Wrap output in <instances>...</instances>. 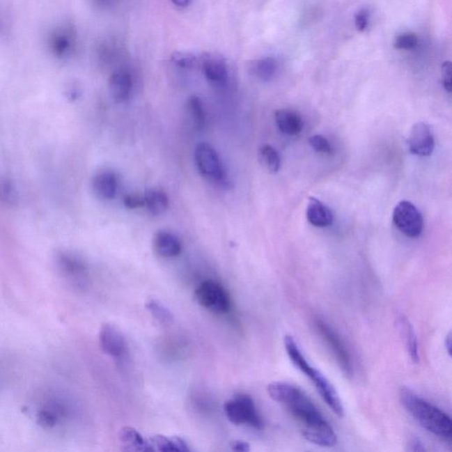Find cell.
Segmentation results:
<instances>
[{
    "label": "cell",
    "mask_w": 452,
    "mask_h": 452,
    "mask_svg": "<svg viewBox=\"0 0 452 452\" xmlns=\"http://www.w3.org/2000/svg\"><path fill=\"white\" fill-rule=\"evenodd\" d=\"M267 391L270 398L282 405L299 422L303 437L309 443L329 448L338 443L332 425L302 389L288 382H274Z\"/></svg>",
    "instance_id": "obj_1"
},
{
    "label": "cell",
    "mask_w": 452,
    "mask_h": 452,
    "mask_svg": "<svg viewBox=\"0 0 452 452\" xmlns=\"http://www.w3.org/2000/svg\"><path fill=\"white\" fill-rule=\"evenodd\" d=\"M402 405L409 414L421 426L443 440L451 443L452 421L450 415L432 405L408 388H402L399 393Z\"/></svg>",
    "instance_id": "obj_2"
},
{
    "label": "cell",
    "mask_w": 452,
    "mask_h": 452,
    "mask_svg": "<svg viewBox=\"0 0 452 452\" xmlns=\"http://www.w3.org/2000/svg\"><path fill=\"white\" fill-rule=\"evenodd\" d=\"M283 345H285L286 354L288 355L289 359H291L293 364L306 377L312 380L316 390L321 395L323 401L327 404L336 416H344V407H343L341 397L335 390L334 386L329 382L326 376L323 375L318 369L309 364L308 359L300 351L295 338L291 335H286L283 338Z\"/></svg>",
    "instance_id": "obj_3"
},
{
    "label": "cell",
    "mask_w": 452,
    "mask_h": 452,
    "mask_svg": "<svg viewBox=\"0 0 452 452\" xmlns=\"http://www.w3.org/2000/svg\"><path fill=\"white\" fill-rule=\"evenodd\" d=\"M224 414L232 423L245 425L255 430H263V420L255 401L249 395L239 394L229 399L224 405Z\"/></svg>",
    "instance_id": "obj_4"
},
{
    "label": "cell",
    "mask_w": 452,
    "mask_h": 452,
    "mask_svg": "<svg viewBox=\"0 0 452 452\" xmlns=\"http://www.w3.org/2000/svg\"><path fill=\"white\" fill-rule=\"evenodd\" d=\"M194 298L204 309L216 313H224L231 309L228 292L219 282L206 280L197 286Z\"/></svg>",
    "instance_id": "obj_5"
},
{
    "label": "cell",
    "mask_w": 452,
    "mask_h": 452,
    "mask_svg": "<svg viewBox=\"0 0 452 452\" xmlns=\"http://www.w3.org/2000/svg\"><path fill=\"white\" fill-rule=\"evenodd\" d=\"M393 223L405 236L415 239L423 231L424 220L421 211L409 201H401L394 208Z\"/></svg>",
    "instance_id": "obj_6"
},
{
    "label": "cell",
    "mask_w": 452,
    "mask_h": 452,
    "mask_svg": "<svg viewBox=\"0 0 452 452\" xmlns=\"http://www.w3.org/2000/svg\"><path fill=\"white\" fill-rule=\"evenodd\" d=\"M315 326L320 336H322V341L326 343V345H328L329 349L334 355L336 361L342 371L344 372L345 375L352 376L354 368H352L351 356H350L348 350L346 348L345 343L342 341L341 336L327 322L322 319H315Z\"/></svg>",
    "instance_id": "obj_7"
},
{
    "label": "cell",
    "mask_w": 452,
    "mask_h": 452,
    "mask_svg": "<svg viewBox=\"0 0 452 452\" xmlns=\"http://www.w3.org/2000/svg\"><path fill=\"white\" fill-rule=\"evenodd\" d=\"M194 160L200 173L203 177L217 183L226 180V173L217 151L210 144L202 143L194 150Z\"/></svg>",
    "instance_id": "obj_8"
},
{
    "label": "cell",
    "mask_w": 452,
    "mask_h": 452,
    "mask_svg": "<svg viewBox=\"0 0 452 452\" xmlns=\"http://www.w3.org/2000/svg\"><path fill=\"white\" fill-rule=\"evenodd\" d=\"M57 266L65 279L82 288L88 278V268L80 257L69 252H59L56 256Z\"/></svg>",
    "instance_id": "obj_9"
},
{
    "label": "cell",
    "mask_w": 452,
    "mask_h": 452,
    "mask_svg": "<svg viewBox=\"0 0 452 452\" xmlns=\"http://www.w3.org/2000/svg\"><path fill=\"white\" fill-rule=\"evenodd\" d=\"M435 137L427 122H418L412 127L407 145L412 154L418 157H430L435 150Z\"/></svg>",
    "instance_id": "obj_10"
},
{
    "label": "cell",
    "mask_w": 452,
    "mask_h": 452,
    "mask_svg": "<svg viewBox=\"0 0 452 452\" xmlns=\"http://www.w3.org/2000/svg\"><path fill=\"white\" fill-rule=\"evenodd\" d=\"M99 344L105 354L120 358L127 354V342L121 329L112 323H104L99 331Z\"/></svg>",
    "instance_id": "obj_11"
},
{
    "label": "cell",
    "mask_w": 452,
    "mask_h": 452,
    "mask_svg": "<svg viewBox=\"0 0 452 452\" xmlns=\"http://www.w3.org/2000/svg\"><path fill=\"white\" fill-rule=\"evenodd\" d=\"M202 67L203 74L210 84L223 86L228 81V68L222 55L206 52L202 57Z\"/></svg>",
    "instance_id": "obj_12"
},
{
    "label": "cell",
    "mask_w": 452,
    "mask_h": 452,
    "mask_svg": "<svg viewBox=\"0 0 452 452\" xmlns=\"http://www.w3.org/2000/svg\"><path fill=\"white\" fill-rule=\"evenodd\" d=\"M67 412V408L59 399H49L39 408L38 420L44 427L52 428L61 422Z\"/></svg>",
    "instance_id": "obj_13"
},
{
    "label": "cell",
    "mask_w": 452,
    "mask_h": 452,
    "mask_svg": "<svg viewBox=\"0 0 452 452\" xmlns=\"http://www.w3.org/2000/svg\"><path fill=\"white\" fill-rule=\"evenodd\" d=\"M275 121L279 131L287 135L299 134L304 127L302 115L291 109H279L276 111Z\"/></svg>",
    "instance_id": "obj_14"
},
{
    "label": "cell",
    "mask_w": 452,
    "mask_h": 452,
    "mask_svg": "<svg viewBox=\"0 0 452 452\" xmlns=\"http://www.w3.org/2000/svg\"><path fill=\"white\" fill-rule=\"evenodd\" d=\"M306 219L312 226L319 228L331 226L334 221V216L329 208L315 197H310L306 208Z\"/></svg>",
    "instance_id": "obj_15"
},
{
    "label": "cell",
    "mask_w": 452,
    "mask_h": 452,
    "mask_svg": "<svg viewBox=\"0 0 452 452\" xmlns=\"http://www.w3.org/2000/svg\"><path fill=\"white\" fill-rule=\"evenodd\" d=\"M117 179L111 171H98L92 180V187L94 193L104 200L114 199L117 193Z\"/></svg>",
    "instance_id": "obj_16"
},
{
    "label": "cell",
    "mask_w": 452,
    "mask_h": 452,
    "mask_svg": "<svg viewBox=\"0 0 452 452\" xmlns=\"http://www.w3.org/2000/svg\"><path fill=\"white\" fill-rule=\"evenodd\" d=\"M153 243L154 249L158 255L166 258L180 256L182 251V245L179 237L166 231L158 232L155 235Z\"/></svg>",
    "instance_id": "obj_17"
},
{
    "label": "cell",
    "mask_w": 452,
    "mask_h": 452,
    "mask_svg": "<svg viewBox=\"0 0 452 452\" xmlns=\"http://www.w3.org/2000/svg\"><path fill=\"white\" fill-rule=\"evenodd\" d=\"M133 87L131 75L127 71L114 72L109 81V88L112 98L118 103L127 101L130 98Z\"/></svg>",
    "instance_id": "obj_18"
},
{
    "label": "cell",
    "mask_w": 452,
    "mask_h": 452,
    "mask_svg": "<svg viewBox=\"0 0 452 452\" xmlns=\"http://www.w3.org/2000/svg\"><path fill=\"white\" fill-rule=\"evenodd\" d=\"M397 325L399 332H400L402 338H404L409 358L414 364H417L420 362V354H419L417 336L411 322L407 318H405L403 313H400L398 316Z\"/></svg>",
    "instance_id": "obj_19"
},
{
    "label": "cell",
    "mask_w": 452,
    "mask_h": 452,
    "mask_svg": "<svg viewBox=\"0 0 452 452\" xmlns=\"http://www.w3.org/2000/svg\"><path fill=\"white\" fill-rule=\"evenodd\" d=\"M124 451H153L150 441L145 439L140 432L131 427L122 428L118 434Z\"/></svg>",
    "instance_id": "obj_20"
},
{
    "label": "cell",
    "mask_w": 452,
    "mask_h": 452,
    "mask_svg": "<svg viewBox=\"0 0 452 452\" xmlns=\"http://www.w3.org/2000/svg\"><path fill=\"white\" fill-rule=\"evenodd\" d=\"M143 201L144 207L154 216L163 215L169 207L167 194L157 188L147 190Z\"/></svg>",
    "instance_id": "obj_21"
},
{
    "label": "cell",
    "mask_w": 452,
    "mask_h": 452,
    "mask_svg": "<svg viewBox=\"0 0 452 452\" xmlns=\"http://www.w3.org/2000/svg\"><path fill=\"white\" fill-rule=\"evenodd\" d=\"M279 69V63L275 59L267 57L257 59L250 64V72L258 80L269 81L275 77Z\"/></svg>",
    "instance_id": "obj_22"
},
{
    "label": "cell",
    "mask_w": 452,
    "mask_h": 452,
    "mask_svg": "<svg viewBox=\"0 0 452 452\" xmlns=\"http://www.w3.org/2000/svg\"><path fill=\"white\" fill-rule=\"evenodd\" d=\"M154 451L163 452H187L190 451L188 444L182 438L177 437H166L157 435L150 439Z\"/></svg>",
    "instance_id": "obj_23"
},
{
    "label": "cell",
    "mask_w": 452,
    "mask_h": 452,
    "mask_svg": "<svg viewBox=\"0 0 452 452\" xmlns=\"http://www.w3.org/2000/svg\"><path fill=\"white\" fill-rule=\"evenodd\" d=\"M187 114L193 127L197 130H203L206 118L202 101L197 97H191L187 102Z\"/></svg>",
    "instance_id": "obj_24"
},
{
    "label": "cell",
    "mask_w": 452,
    "mask_h": 452,
    "mask_svg": "<svg viewBox=\"0 0 452 452\" xmlns=\"http://www.w3.org/2000/svg\"><path fill=\"white\" fill-rule=\"evenodd\" d=\"M259 157L263 166L270 173H276L281 167V158L278 151L270 145H263L259 150Z\"/></svg>",
    "instance_id": "obj_25"
},
{
    "label": "cell",
    "mask_w": 452,
    "mask_h": 452,
    "mask_svg": "<svg viewBox=\"0 0 452 452\" xmlns=\"http://www.w3.org/2000/svg\"><path fill=\"white\" fill-rule=\"evenodd\" d=\"M146 309L154 319L161 325H170L173 322V315L166 306L157 299H150L146 302Z\"/></svg>",
    "instance_id": "obj_26"
},
{
    "label": "cell",
    "mask_w": 452,
    "mask_h": 452,
    "mask_svg": "<svg viewBox=\"0 0 452 452\" xmlns=\"http://www.w3.org/2000/svg\"><path fill=\"white\" fill-rule=\"evenodd\" d=\"M17 188L8 177L0 178V203L8 207H14L18 203Z\"/></svg>",
    "instance_id": "obj_27"
},
{
    "label": "cell",
    "mask_w": 452,
    "mask_h": 452,
    "mask_svg": "<svg viewBox=\"0 0 452 452\" xmlns=\"http://www.w3.org/2000/svg\"><path fill=\"white\" fill-rule=\"evenodd\" d=\"M171 58L175 65L183 69L192 68L197 61L196 56L192 52L184 51L174 52Z\"/></svg>",
    "instance_id": "obj_28"
},
{
    "label": "cell",
    "mask_w": 452,
    "mask_h": 452,
    "mask_svg": "<svg viewBox=\"0 0 452 452\" xmlns=\"http://www.w3.org/2000/svg\"><path fill=\"white\" fill-rule=\"evenodd\" d=\"M309 144L316 153L326 155L332 153V147L327 138L321 134L313 135L309 138Z\"/></svg>",
    "instance_id": "obj_29"
},
{
    "label": "cell",
    "mask_w": 452,
    "mask_h": 452,
    "mask_svg": "<svg viewBox=\"0 0 452 452\" xmlns=\"http://www.w3.org/2000/svg\"><path fill=\"white\" fill-rule=\"evenodd\" d=\"M417 36L412 33H404L395 39L394 47L398 49H412L416 47Z\"/></svg>",
    "instance_id": "obj_30"
},
{
    "label": "cell",
    "mask_w": 452,
    "mask_h": 452,
    "mask_svg": "<svg viewBox=\"0 0 452 452\" xmlns=\"http://www.w3.org/2000/svg\"><path fill=\"white\" fill-rule=\"evenodd\" d=\"M442 77H443V85L444 90L448 93H451V63L446 61L442 65Z\"/></svg>",
    "instance_id": "obj_31"
},
{
    "label": "cell",
    "mask_w": 452,
    "mask_h": 452,
    "mask_svg": "<svg viewBox=\"0 0 452 452\" xmlns=\"http://www.w3.org/2000/svg\"><path fill=\"white\" fill-rule=\"evenodd\" d=\"M369 13L367 9H361L355 15L356 29L359 32L366 31L368 25Z\"/></svg>",
    "instance_id": "obj_32"
},
{
    "label": "cell",
    "mask_w": 452,
    "mask_h": 452,
    "mask_svg": "<svg viewBox=\"0 0 452 452\" xmlns=\"http://www.w3.org/2000/svg\"><path fill=\"white\" fill-rule=\"evenodd\" d=\"M124 204L128 209H138L144 206L143 197L127 196L124 198Z\"/></svg>",
    "instance_id": "obj_33"
},
{
    "label": "cell",
    "mask_w": 452,
    "mask_h": 452,
    "mask_svg": "<svg viewBox=\"0 0 452 452\" xmlns=\"http://www.w3.org/2000/svg\"><path fill=\"white\" fill-rule=\"evenodd\" d=\"M407 451L414 452L425 451L426 449L420 439L412 438L407 445Z\"/></svg>",
    "instance_id": "obj_34"
},
{
    "label": "cell",
    "mask_w": 452,
    "mask_h": 452,
    "mask_svg": "<svg viewBox=\"0 0 452 452\" xmlns=\"http://www.w3.org/2000/svg\"><path fill=\"white\" fill-rule=\"evenodd\" d=\"M232 449L234 451L246 452L250 451L249 444L243 441H234L232 444Z\"/></svg>",
    "instance_id": "obj_35"
},
{
    "label": "cell",
    "mask_w": 452,
    "mask_h": 452,
    "mask_svg": "<svg viewBox=\"0 0 452 452\" xmlns=\"http://www.w3.org/2000/svg\"><path fill=\"white\" fill-rule=\"evenodd\" d=\"M444 345H445V349H446L448 354L451 356V332L449 333V334L446 336V338H445Z\"/></svg>",
    "instance_id": "obj_36"
},
{
    "label": "cell",
    "mask_w": 452,
    "mask_h": 452,
    "mask_svg": "<svg viewBox=\"0 0 452 452\" xmlns=\"http://www.w3.org/2000/svg\"><path fill=\"white\" fill-rule=\"evenodd\" d=\"M171 1L179 8H186L190 3V0H171Z\"/></svg>",
    "instance_id": "obj_37"
}]
</instances>
